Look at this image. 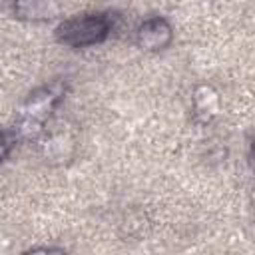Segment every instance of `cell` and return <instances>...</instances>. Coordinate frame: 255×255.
<instances>
[{"label": "cell", "instance_id": "1", "mask_svg": "<svg viewBox=\"0 0 255 255\" xmlns=\"http://www.w3.org/2000/svg\"><path fill=\"white\" fill-rule=\"evenodd\" d=\"M64 32V40L72 44H92L100 40L108 32V22L104 18H80V20H70L66 26L60 28Z\"/></svg>", "mask_w": 255, "mask_h": 255}, {"label": "cell", "instance_id": "2", "mask_svg": "<svg viewBox=\"0 0 255 255\" xmlns=\"http://www.w3.org/2000/svg\"><path fill=\"white\" fill-rule=\"evenodd\" d=\"M4 149H6V143H4V137H2V133H0V157L4 155Z\"/></svg>", "mask_w": 255, "mask_h": 255}]
</instances>
